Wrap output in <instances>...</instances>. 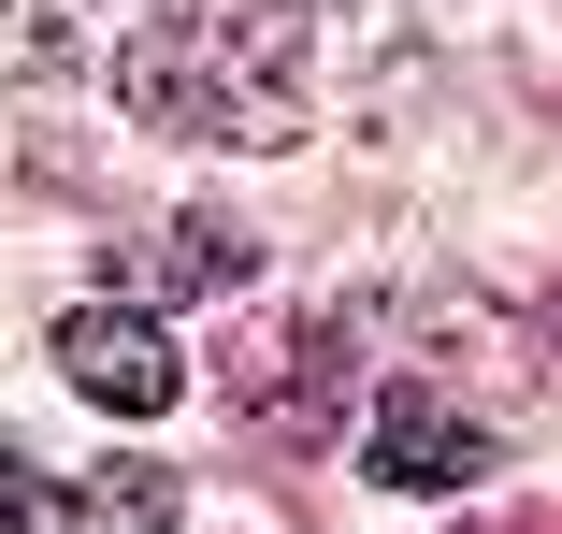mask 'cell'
I'll return each instance as SVG.
<instances>
[{
  "label": "cell",
  "instance_id": "6da1fadb",
  "mask_svg": "<svg viewBox=\"0 0 562 534\" xmlns=\"http://www.w3.org/2000/svg\"><path fill=\"white\" fill-rule=\"evenodd\" d=\"M303 58L317 0H188L116 58V101L145 131H216V145H289L303 131Z\"/></svg>",
  "mask_w": 562,
  "mask_h": 534
},
{
  "label": "cell",
  "instance_id": "7a4b0ae2",
  "mask_svg": "<svg viewBox=\"0 0 562 534\" xmlns=\"http://www.w3.org/2000/svg\"><path fill=\"white\" fill-rule=\"evenodd\" d=\"M58 376H72L87 404H116V419H159V404L188 390V347L159 333L145 303H72V318H58Z\"/></svg>",
  "mask_w": 562,
  "mask_h": 534
},
{
  "label": "cell",
  "instance_id": "3957f363",
  "mask_svg": "<svg viewBox=\"0 0 562 534\" xmlns=\"http://www.w3.org/2000/svg\"><path fill=\"white\" fill-rule=\"evenodd\" d=\"M361 477H390V491H476L491 477V434L462 404H432V390H390L361 419Z\"/></svg>",
  "mask_w": 562,
  "mask_h": 534
},
{
  "label": "cell",
  "instance_id": "277c9868",
  "mask_svg": "<svg viewBox=\"0 0 562 534\" xmlns=\"http://www.w3.org/2000/svg\"><path fill=\"white\" fill-rule=\"evenodd\" d=\"M331 376H347V318H260V333L216 361V390L289 419V404H331Z\"/></svg>",
  "mask_w": 562,
  "mask_h": 534
},
{
  "label": "cell",
  "instance_id": "5b68a950",
  "mask_svg": "<svg viewBox=\"0 0 562 534\" xmlns=\"http://www.w3.org/2000/svg\"><path fill=\"white\" fill-rule=\"evenodd\" d=\"M260 275V232L246 218H202V202H188V218L159 232V289H246Z\"/></svg>",
  "mask_w": 562,
  "mask_h": 534
},
{
  "label": "cell",
  "instance_id": "8992f818",
  "mask_svg": "<svg viewBox=\"0 0 562 534\" xmlns=\"http://www.w3.org/2000/svg\"><path fill=\"white\" fill-rule=\"evenodd\" d=\"M72 534H173V463H101L72 491Z\"/></svg>",
  "mask_w": 562,
  "mask_h": 534
},
{
  "label": "cell",
  "instance_id": "52a82bcc",
  "mask_svg": "<svg viewBox=\"0 0 562 534\" xmlns=\"http://www.w3.org/2000/svg\"><path fill=\"white\" fill-rule=\"evenodd\" d=\"M0 534H72V491H58L30 448H0Z\"/></svg>",
  "mask_w": 562,
  "mask_h": 534
},
{
  "label": "cell",
  "instance_id": "ba28073f",
  "mask_svg": "<svg viewBox=\"0 0 562 534\" xmlns=\"http://www.w3.org/2000/svg\"><path fill=\"white\" fill-rule=\"evenodd\" d=\"M58 58H72V30L44 0H0V73H58Z\"/></svg>",
  "mask_w": 562,
  "mask_h": 534
}]
</instances>
